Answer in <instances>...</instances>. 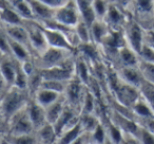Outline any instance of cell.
<instances>
[{
    "label": "cell",
    "mask_w": 154,
    "mask_h": 144,
    "mask_svg": "<svg viewBox=\"0 0 154 144\" xmlns=\"http://www.w3.org/2000/svg\"><path fill=\"white\" fill-rule=\"evenodd\" d=\"M111 31L110 27L103 19H95L90 26L91 38L94 43L100 45L106 38L109 32Z\"/></svg>",
    "instance_id": "ac0fdd59"
},
{
    "label": "cell",
    "mask_w": 154,
    "mask_h": 144,
    "mask_svg": "<svg viewBox=\"0 0 154 144\" xmlns=\"http://www.w3.org/2000/svg\"><path fill=\"white\" fill-rule=\"evenodd\" d=\"M66 105V101L64 95L57 102L53 103L50 105L49 107L45 108V117H47V122L51 123V124H55V122L58 120L60 114H62L64 107Z\"/></svg>",
    "instance_id": "cb8c5ba5"
},
{
    "label": "cell",
    "mask_w": 154,
    "mask_h": 144,
    "mask_svg": "<svg viewBox=\"0 0 154 144\" xmlns=\"http://www.w3.org/2000/svg\"><path fill=\"white\" fill-rule=\"evenodd\" d=\"M149 29H151V30H153V31H154V21H153V22H152L151 27H150V28H149Z\"/></svg>",
    "instance_id": "74e56055"
},
{
    "label": "cell",
    "mask_w": 154,
    "mask_h": 144,
    "mask_svg": "<svg viewBox=\"0 0 154 144\" xmlns=\"http://www.w3.org/2000/svg\"><path fill=\"white\" fill-rule=\"evenodd\" d=\"M0 58H1V57H0Z\"/></svg>",
    "instance_id": "60d3db41"
},
{
    "label": "cell",
    "mask_w": 154,
    "mask_h": 144,
    "mask_svg": "<svg viewBox=\"0 0 154 144\" xmlns=\"http://www.w3.org/2000/svg\"><path fill=\"white\" fill-rule=\"evenodd\" d=\"M35 136L38 141V143L42 144H53L57 143L58 135L55 127L53 124L47 122L43 125H41L39 128L35 130Z\"/></svg>",
    "instance_id": "e0dca14e"
},
{
    "label": "cell",
    "mask_w": 154,
    "mask_h": 144,
    "mask_svg": "<svg viewBox=\"0 0 154 144\" xmlns=\"http://www.w3.org/2000/svg\"><path fill=\"white\" fill-rule=\"evenodd\" d=\"M66 85L68 83L61 82V81H55V80H41L40 85L41 87H45V88H49L51 90L57 91L59 93L64 94V91L66 89Z\"/></svg>",
    "instance_id": "f1b7e54d"
},
{
    "label": "cell",
    "mask_w": 154,
    "mask_h": 144,
    "mask_svg": "<svg viewBox=\"0 0 154 144\" xmlns=\"http://www.w3.org/2000/svg\"><path fill=\"white\" fill-rule=\"evenodd\" d=\"M18 67H19V62L16 60L12 55H3L0 58V72L9 87L14 85Z\"/></svg>",
    "instance_id": "30bf717a"
},
{
    "label": "cell",
    "mask_w": 154,
    "mask_h": 144,
    "mask_svg": "<svg viewBox=\"0 0 154 144\" xmlns=\"http://www.w3.org/2000/svg\"><path fill=\"white\" fill-rule=\"evenodd\" d=\"M85 133L84 126H82L80 120L71 128L62 133L61 135L58 137L57 143L59 144H74L76 140Z\"/></svg>",
    "instance_id": "7402d4cb"
},
{
    "label": "cell",
    "mask_w": 154,
    "mask_h": 144,
    "mask_svg": "<svg viewBox=\"0 0 154 144\" xmlns=\"http://www.w3.org/2000/svg\"><path fill=\"white\" fill-rule=\"evenodd\" d=\"M139 91H140V95L143 98V99L147 101V103L150 105L152 111H153L154 114V85L150 84V83L146 82L141 85V87L139 88Z\"/></svg>",
    "instance_id": "484cf974"
},
{
    "label": "cell",
    "mask_w": 154,
    "mask_h": 144,
    "mask_svg": "<svg viewBox=\"0 0 154 144\" xmlns=\"http://www.w3.org/2000/svg\"><path fill=\"white\" fill-rule=\"evenodd\" d=\"M138 57L140 60L148 62H154V47L149 43L145 41L141 47L140 51L138 52Z\"/></svg>",
    "instance_id": "4dcf8cb0"
},
{
    "label": "cell",
    "mask_w": 154,
    "mask_h": 144,
    "mask_svg": "<svg viewBox=\"0 0 154 144\" xmlns=\"http://www.w3.org/2000/svg\"><path fill=\"white\" fill-rule=\"evenodd\" d=\"M30 91L26 89L11 86L8 88L5 93L0 99V109L3 118L9 120L16 111L23 108L30 101Z\"/></svg>",
    "instance_id": "6da1fadb"
},
{
    "label": "cell",
    "mask_w": 154,
    "mask_h": 144,
    "mask_svg": "<svg viewBox=\"0 0 154 144\" xmlns=\"http://www.w3.org/2000/svg\"><path fill=\"white\" fill-rule=\"evenodd\" d=\"M8 88H9V85L7 84L5 78H3L1 72H0V99L2 98V95L5 93V91L8 90Z\"/></svg>",
    "instance_id": "d590c367"
},
{
    "label": "cell",
    "mask_w": 154,
    "mask_h": 144,
    "mask_svg": "<svg viewBox=\"0 0 154 144\" xmlns=\"http://www.w3.org/2000/svg\"><path fill=\"white\" fill-rule=\"evenodd\" d=\"M122 34L127 45L138 54L145 43V29L130 16L122 28Z\"/></svg>",
    "instance_id": "8992f818"
},
{
    "label": "cell",
    "mask_w": 154,
    "mask_h": 144,
    "mask_svg": "<svg viewBox=\"0 0 154 144\" xmlns=\"http://www.w3.org/2000/svg\"><path fill=\"white\" fill-rule=\"evenodd\" d=\"M78 10L82 15V19L89 26L92 24L96 18V15L93 10V0H75Z\"/></svg>",
    "instance_id": "603a6c76"
},
{
    "label": "cell",
    "mask_w": 154,
    "mask_h": 144,
    "mask_svg": "<svg viewBox=\"0 0 154 144\" xmlns=\"http://www.w3.org/2000/svg\"><path fill=\"white\" fill-rule=\"evenodd\" d=\"M5 2L13 8L24 20L35 19L30 0H5Z\"/></svg>",
    "instance_id": "44dd1931"
},
{
    "label": "cell",
    "mask_w": 154,
    "mask_h": 144,
    "mask_svg": "<svg viewBox=\"0 0 154 144\" xmlns=\"http://www.w3.org/2000/svg\"><path fill=\"white\" fill-rule=\"evenodd\" d=\"M10 53L19 62L33 58V53L28 46L18 43V41L11 40V39H10Z\"/></svg>",
    "instance_id": "ffe728a7"
},
{
    "label": "cell",
    "mask_w": 154,
    "mask_h": 144,
    "mask_svg": "<svg viewBox=\"0 0 154 144\" xmlns=\"http://www.w3.org/2000/svg\"><path fill=\"white\" fill-rule=\"evenodd\" d=\"M131 112L134 120H139V119H147V118H154L153 111H152L150 105L147 103L143 97H139L137 101L131 107Z\"/></svg>",
    "instance_id": "d6986e66"
},
{
    "label": "cell",
    "mask_w": 154,
    "mask_h": 144,
    "mask_svg": "<svg viewBox=\"0 0 154 144\" xmlns=\"http://www.w3.org/2000/svg\"><path fill=\"white\" fill-rule=\"evenodd\" d=\"M5 34L8 35L11 40L18 41L20 43L28 46L30 48V43H29V32L26 24H13V26H5L2 27Z\"/></svg>",
    "instance_id": "9a60e30c"
},
{
    "label": "cell",
    "mask_w": 154,
    "mask_h": 144,
    "mask_svg": "<svg viewBox=\"0 0 154 144\" xmlns=\"http://www.w3.org/2000/svg\"><path fill=\"white\" fill-rule=\"evenodd\" d=\"M2 56H3V55H2V54H1V53H0V57H2Z\"/></svg>",
    "instance_id": "ab89813d"
},
{
    "label": "cell",
    "mask_w": 154,
    "mask_h": 144,
    "mask_svg": "<svg viewBox=\"0 0 154 144\" xmlns=\"http://www.w3.org/2000/svg\"><path fill=\"white\" fill-rule=\"evenodd\" d=\"M115 62L118 64L117 68L119 67H138V54L126 43L118 49L117 55L115 57Z\"/></svg>",
    "instance_id": "7c38bea8"
},
{
    "label": "cell",
    "mask_w": 154,
    "mask_h": 144,
    "mask_svg": "<svg viewBox=\"0 0 154 144\" xmlns=\"http://www.w3.org/2000/svg\"><path fill=\"white\" fill-rule=\"evenodd\" d=\"M138 68L141 71L146 82L154 85V62H148L139 59Z\"/></svg>",
    "instance_id": "4316f807"
},
{
    "label": "cell",
    "mask_w": 154,
    "mask_h": 144,
    "mask_svg": "<svg viewBox=\"0 0 154 144\" xmlns=\"http://www.w3.org/2000/svg\"><path fill=\"white\" fill-rule=\"evenodd\" d=\"M38 1L49 5L52 9L57 10V9H59V8H61L62 5H66V3H68L70 0H38Z\"/></svg>",
    "instance_id": "836d02e7"
},
{
    "label": "cell",
    "mask_w": 154,
    "mask_h": 144,
    "mask_svg": "<svg viewBox=\"0 0 154 144\" xmlns=\"http://www.w3.org/2000/svg\"><path fill=\"white\" fill-rule=\"evenodd\" d=\"M74 30L77 35V38H78V40H79L80 45H82V43H93L92 38H91L90 26H89L88 24H86L82 19L76 24Z\"/></svg>",
    "instance_id": "d4e9b609"
},
{
    "label": "cell",
    "mask_w": 154,
    "mask_h": 144,
    "mask_svg": "<svg viewBox=\"0 0 154 144\" xmlns=\"http://www.w3.org/2000/svg\"><path fill=\"white\" fill-rule=\"evenodd\" d=\"M26 110H28L29 117L31 119L33 126H34L35 130L37 128L47 123V117H45V108H43L41 105H39L36 101L32 99L31 97L30 101L26 104Z\"/></svg>",
    "instance_id": "4fadbf2b"
},
{
    "label": "cell",
    "mask_w": 154,
    "mask_h": 144,
    "mask_svg": "<svg viewBox=\"0 0 154 144\" xmlns=\"http://www.w3.org/2000/svg\"><path fill=\"white\" fill-rule=\"evenodd\" d=\"M110 2V0H93V10L97 19H103Z\"/></svg>",
    "instance_id": "f546056e"
},
{
    "label": "cell",
    "mask_w": 154,
    "mask_h": 144,
    "mask_svg": "<svg viewBox=\"0 0 154 144\" xmlns=\"http://www.w3.org/2000/svg\"><path fill=\"white\" fill-rule=\"evenodd\" d=\"M2 120H5V121H7V120H5V118H3V116H2V114H1V109H0V122H1V121H2ZM8 123V122H7Z\"/></svg>",
    "instance_id": "8d00e7d4"
},
{
    "label": "cell",
    "mask_w": 154,
    "mask_h": 144,
    "mask_svg": "<svg viewBox=\"0 0 154 144\" xmlns=\"http://www.w3.org/2000/svg\"><path fill=\"white\" fill-rule=\"evenodd\" d=\"M24 24L29 32V43H30L31 51L32 53H34V55H38L49 47L42 24L33 19L26 20Z\"/></svg>",
    "instance_id": "5b68a950"
},
{
    "label": "cell",
    "mask_w": 154,
    "mask_h": 144,
    "mask_svg": "<svg viewBox=\"0 0 154 144\" xmlns=\"http://www.w3.org/2000/svg\"><path fill=\"white\" fill-rule=\"evenodd\" d=\"M0 53L2 55H11V53H10V39L3 29H0Z\"/></svg>",
    "instance_id": "d6a6232c"
},
{
    "label": "cell",
    "mask_w": 154,
    "mask_h": 144,
    "mask_svg": "<svg viewBox=\"0 0 154 144\" xmlns=\"http://www.w3.org/2000/svg\"><path fill=\"white\" fill-rule=\"evenodd\" d=\"M7 142L14 144H35L38 143L35 133L31 135H22V136H9L5 137Z\"/></svg>",
    "instance_id": "83f0119b"
},
{
    "label": "cell",
    "mask_w": 154,
    "mask_h": 144,
    "mask_svg": "<svg viewBox=\"0 0 154 144\" xmlns=\"http://www.w3.org/2000/svg\"><path fill=\"white\" fill-rule=\"evenodd\" d=\"M62 97H63L62 93H59L57 91L51 90V89L41 86H39L32 94V99L34 101H36L39 105L42 106L43 108L49 107L50 105L57 102Z\"/></svg>",
    "instance_id": "8fae6325"
},
{
    "label": "cell",
    "mask_w": 154,
    "mask_h": 144,
    "mask_svg": "<svg viewBox=\"0 0 154 144\" xmlns=\"http://www.w3.org/2000/svg\"><path fill=\"white\" fill-rule=\"evenodd\" d=\"M115 71L118 78L122 82L133 87L139 89L141 85L145 83V78L138 67H119V68H116Z\"/></svg>",
    "instance_id": "9c48e42d"
},
{
    "label": "cell",
    "mask_w": 154,
    "mask_h": 144,
    "mask_svg": "<svg viewBox=\"0 0 154 144\" xmlns=\"http://www.w3.org/2000/svg\"><path fill=\"white\" fill-rule=\"evenodd\" d=\"M30 3L32 7L35 20L43 24V22L50 21L54 18V14H55L56 10L52 9L49 5L40 2L38 0H30Z\"/></svg>",
    "instance_id": "2e32d148"
},
{
    "label": "cell",
    "mask_w": 154,
    "mask_h": 144,
    "mask_svg": "<svg viewBox=\"0 0 154 144\" xmlns=\"http://www.w3.org/2000/svg\"><path fill=\"white\" fill-rule=\"evenodd\" d=\"M53 20L68 28H75L82 20V15L75 0H70L68 3L56 10Z\"/></svg>",
    "instance_id": "52a82bcc"
},
{
    "label": "cell",
    "mask_w": 154,
    "mask_h": 144,
    "mask_svg": "<svg viewBox=\"0 0 154 144\" xmlns=\"http://www.w3.org/2000/svg\"><path fill=\"white\" fill-rule=\"evenodd\" d=\"M7 131L9 136H22L35 133V128L31 122L30 117H29L26 105L18 111H16L8 120Z\"/></svg>",
    "instance_id": "277c9868"
},
{
    "label": "cell",
    "mask_w": 154,
    "mask_h": 144,
    "mask_svg": "<svg viewBox=\"0 0 154 144\" xmlns=\"http://www.w3.org/2000/svg\"><path fill=\"white\" fill-rule=\"evenodd\" d=\"M26 20L7 2L0 5V26H13V24H22Z\"/></svg>",
    "instance_id": "5bb4252c"
},
{
    "label": "cell",
    "mask_w": 154,
    "mask_h": 144,
    "mask_svg": "<svg viewBox=\"0 0 154 144\" xmlns=\"http://www.w3.org/2000/svg\"><path fill=\"white\" fill-rule=\"evenodd\" d=\"M137 139L139 143L143 144H154V135L147 130L146 128L138 125V131H137Z\"/></svg>",
    "instance_id": "1f68e13d"
},
{
    "label": "cell",
    "mask_w": 154,
    "mask_h": 144,
    "mask_svg": "<svg viewBox=\"0 0 154 144\" xmlns=\"http://www.w3.org/2000/svg\"><path fill=\"white\" fill-rule=\"evenodd\" d=\"M145 41L154 47V31L151 29H145Z\"/></svg>",
    "instance_id": "e575fe53"
},
{
    "label": "cell",
    "mask_w": 154,
    "mask_h": 144,
    "mask_svg": "<svg viewBox=\"0 0 154 144\" xmlns=\"http://www.w3.org/2000/svg\"><path fill=\"white\" fill-rule=\"evenodd\" d=\"M129 18H130V15L122 2L111 1L107 13L103 17V20L107 22L111 30L119 31L122 30L125 24Z\"/></svg>",
    "instance_id": "ba28073f"
},
{
    "label": "cell",
    "mask_w": 154,
    "mask_h": 144,
    "mask_svg": "<svg viewBox=\"0 0 154 144\" xmlns=\"http://www.w3.org/2000/svg\"><path fill=\"white\" fill-rule=\"evenodd\" d=\"M110 1H118V2H122L124 0H110Z\"/></svg>",
    "instance_id": "f35d334b"
},
{
    "label": "cell",
    "mask_w": 154,
    "mask_h": 144,
    "mask_svg": "<svg viewBox=\"0 0 154 144\" xmlns=\"http://www.w3.org/2000/svg\"><path fill=\"white\" fill-rule=\"evenodd\" d=\"M125 9L143 29H149L154 21V0H124Z\"/></svg>",
    "instance_id": "7a4b0ae2"
},
{
    "label": "cell",
    "mask_w": 154,
    "mask_h": 144,
    "mask_svg": "<svg viewBox=\"0 0 154 144\" xmlns=\"http://www.w3.org/2000/svg\"><path fill=\"white\" fill-rule=\"evenodd\" d=\"M76 52L69 51L66 49H59V48L48 47L43 52L38 55H35L34 62L37 69H45L50 67L61 65L72 58Z\"/></svg>",
    "instance_id": "3957f363"
}]
</instances>
